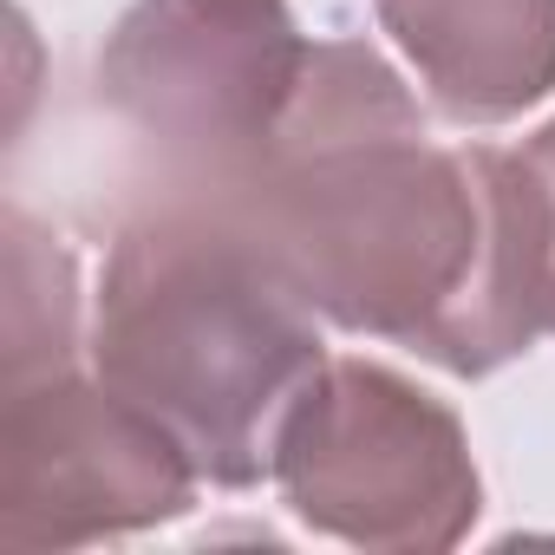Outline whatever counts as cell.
<instances>
[{"label":"cell","mask_w":555,"mask_h":555,"mask_svg":"<svg viewBox=\"0 0 555 555\" xmlns=\"http://www.w3.org/2000/svg\"><path fill=\"white\" fill-rule=\"evenodd\" d=\"M99 360L138 405H164L203 464L242 477L229 457L248 438L242 399L261 412L321 353L295 327L288 295L268 288L261 255L222 235L138 229L105 282Z\"/></svg>","instance_id":"6da1fadb"},{"label":"cell","mask_w":555,"mask_h":555,"mask_svg":"<svg viewBox=\"0 0 555 555\" xmlns=\"http://www.w3.org/2000/svg\"><path fill=\"white\" fill-rule=\"evenodd\" d=\"M516 164H522V183L535 203V235H542V321L555 327V125Z\"/></svg>","instance_id":"3957f363"},{"label":"cell","mask_w":555,"mask_h":555,"mask_svg":"<svg viewBox=\"0 0 555 555\" xmlns=\"http://www.w3.org/2000/svg\"><path fill=\"white\" fill-rule=\"evenodd\" d=\"M457 118H503L555 79V0H379Z\"/></svg>","instance_id":"7a4b0ae2"}]
</instances>
